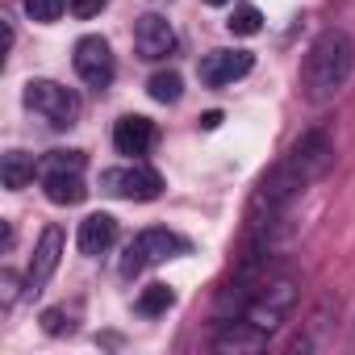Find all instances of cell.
<instances>
[{
    "label": "cell",
    "mask_w": 355,
    "mask_h": 355,
    "mask_svg": "<svg viewBox=\"0 0 355 355\" xmlns=\"http://www.w3.org/2000/svg\"><path fill=\"white\" fill-rule=\"evenodd\" d=\"M101 189L113 193V197H125V201H155L163 193V175L146 163L109 167V171H101Z\"/></svg>",
    "instance_id": "cell-4"
},
{
    "label": "cell",
    "mask_w": 355,
    "mask_h": 355,
    "mask_svg": "<svg viewBox=\"0 0 355 355\" xmlns=\"http://www.w3.org/2000/svg\"><path fill=\"white\" fill-rule=\"evenodd\" d=\"M171 305H175V293H171L167 284H150V288H142V297H138V313H146V318L167 313Z\"/></svg>",
    "instance_id": "cell-17"
},
{
    "label": "cell",
    "mask_w": 355,
    "mask_h": 355,
    "mask_svg": "<svg viewBox=\"0 0 355 355\" xmlns=\"http://www.w3.org/2000/svg\"><path fill=\"white\" fill-rule=\"evenodd\" d=\"M105 5H109V0H67V9H71L76 17H84V21H88V17H96Z\"/></svg>",
    "instance_id": "cell-22"
},
{
    "label": "cell",
    "mask_w": 355,
    "mask_h": 355,
    "mask_svg": "<svg viewBox=\"0 0 355 355\" xmlns=\"http://www.w3.org/2000/svg\"><path fill=\"white\" fill-rule=\"evenodd\" d=\"M113 239H117V218L113 214H88L80 222V234H76L84 255H105L113 247Z\"/></svg>",
    "instance_id": "cell-12"
},
{
    "label": "cell",
    "mask_w": 355,
    "mask_h": 355,
    "mask_svg": "<svg viewBox=\"0 0 355 355\" xmlns=\"http://www.w3.org/2000/svg\"><path fill=\"white\" fill-rule=\"evenodd\" d=\"M205 5H230V0H205Z\"/></svg>",
    "instance_id": "cell-25"
},
{
    "label": "cell",
    "mask_w": 355,
    "mask_h": 355,
    "mask_svg": "<svg viewBox=\"0 0 355 355\" xmlns=\"http://www.w3.org/2000/svg\"><path fill=\"white\" fill-rule=\"evenodd\" d=\"M21 101H26V109L42 113L55 130H67V125H76V117H80V96H76L71 88L55 84V80H30L26 92H21Z\"/></svg>",
    "instance_id": "cell-3"
},
{
    "label": "cell",
    "mask_w": 355,
    "mask_h": 355,
    "mask_svg": "<svg viewBox=\"0 0 355 355\" xmlns=\"http://www.w3.org/2000/svg\"><path fill=\"white\" fill-rule=\"evenodd\" d=\"M218 125H222V113H218V109L201 113V130H218Z\"/></svg>",
    "instance_id": "cell-24"
},
{
    "label": "cell",
    "mask_w": 355,
    "mask_h": 355,
    "mask_svg": "<svg viewBox=\"0 0 355 355\" xmlns=\"http://www.w3.org/2000/svg\"><path fill=\"white\" fill-rule=\"evenodd\" d=\"M259 26H263V13H259V9H251V5L234 9V13H230V21H226V30H230V34H239V38L259 34Z\"/></svg>",
    "instance_id": "cell-18"
},
{
    "label": "cell",
    "mask_w": 355,
    "mask_h": 355,
    "mask_svg": "<svg viewBox=\"0 0 355 355\" xmlns=\"http://www.w3.org/2000/svg\"><path fill=\"white\" fill-rule=\"evenodd\" d=\"M42 193L51 205H80L88 197L80 171H42Z\"/></svg>",
    "instance_id": "cell-14"
},
{
    "label": "cell",
    "mask_w": 355,
    "mask_h": 355,
    "mask_svg": "<svg viewBox=\"0 0 355 355\" xmlns=\"http://www.w3.org/2000/svg\"><path fill=\"white\" fill-rule=\"evenodd\" d=\"M34 171H38V163H34V155H26V150H9L5 159H0V180H5L9 193H21V189L34 180Z\"/></svg>",
    "instance_id": "cell-15"
},
{
    "label": "cell",
    "mask_w": 355,
    "mask_h": 355,
    "mask_svg": "<svg viewBox=\"0 0 355 355\" xmlns=\"http://www.w3.org/2000/svg\"><path fill=\"white\" fill-rule=\"evenodd\" d=\"M146 92L159 105H175V101H180V92H184V80H180V71H155L146 80Z\"/></svg>",
    "instance_id": "cell-16"
},
{
    "label": "cell",
    "mask_w": 355,
    "mask_h": 355,
    "mask_svg": "<svg viewBox=\"0 0 355 355\" xmlns=\"http://www.w3.org/2000/svg\"><path fill=\"white\" fill-rule=\"evenodd\" d=\"M59 255H63V230H59V226H46V230H42V239H38V247H34L30 272H26V284H30L34 293H38V288L55 276Z\"/></svg>",
    "instance_id": "cell-10"
},
{
    "label": "cell",
    "mask_w": 355,
    "mask_h": 355,
    "mask_svg": "<svg viewBox=\"0 0 355 355\" xmlns=\"http://www.w3.org/2000/svg\"><path fill=\"white\" fill-rule=\"evenodd\" d=\"M293 301H297V284H293V280L259 284V288H255V297H251V305H247V322H251V326H259V330L268 334V330H276V326H280V318L293 309Z\"/></svg>",
    "instance_id": "cell-5"
},
{
    "label": "cell",
    "mask_w": 355,
    "mask_h": 355,
    "mask_svg": "<svg viewBox=\"0 0 355 355\" xmlns=\"http://www.w3.org/2000/svg\"><path fill=\"white\" fill-rule=\"evenodd\" d=\"M113 146L121 155H146L155 146V121L142 117V113H125L117 125H113Z\"/></svg>",
    "instance_id": "cell-11"
},
{
    "label": "cell",
    "mask_w": 355,
    "mask_h": 355,
    "mask_svg": "<svg viewBox=\"0 0 355 355\" xmlns=\"http://www.w3.org/2000/svg\"><path fill=\"white\" fill-rule=\"evenodd\" d=\"M142 268H146V255H142V247H138V243H130V247H125V255H121V276L130 280V276H138Z\"/></svg>",
    "instance_id": "cell-21"
},
{
    "label": "cell",
    "mask_w": 355,
    "mask_h": 355,
    "mask_svg": "<svg viewBox=\"0 0 355 355\" xmlns=\"http://www.w3.org/2000/svg\"><path fill=\"white\" fill-rule=\"evenodd\" d=\"M42 326H46L51 334H63V330H67V322H63V309H46V313H42Z\"/></svg>",
    "instance_id": "cell-23"
},
{
    "label": "cell",
    "mask_w": 355,
    "mask_h": 355,
    "mask_svg": "<svg viewBox=\"0 0 355 355\" xmlns=\"http://www.w3.org/2000/svg\"><path fill=\"white\" fill-rule=\"evenodd\" d=\"M351 71H355V42H351V34L326 30V34H318V42L305 55L301 88H305V96L313 105H322L351 80Z\"/></svg>",
    "instance_id": "cell-1"
},
{
    "label": "cell",
    "mask_w": 355,
    "mask_h": 355,
    "mask_svg": "<svg viewBox=\"0 0 355 355\" xmlns=\"http://www.w3.org/2000/svg\"><path fill=\"white\" fill-rule=\"evenodd\" d=\"M251 67H255V55L251 51H214V55L201 59V84L222 88V84L243 80Z\"/></svg>",
    "instance_id": "cell-9"
},
{
    "label": "cell",
    "mask_w": 355,
    "mask_h": 355,
    "mask_svg": "<svg viewBox=\"0 0 355 355\" xmlns=\"http://www.w3.org/2000/svg\"><path fill=\"white\" fill-rule=\"evenodd\" d=\"M63 9H67V0H26V17L30 21H42V26L59 21Z\"/></svg>",
    "instance_id": "cell-19"
},
{
    "label": "cell",
    "mask_w": 355,
    "mask_h": 355,
    "mask_svg": "<svg viewBox=\"0 0 355 355\" xmlns=\"http://www.w3.org/2000/svg\"><path fill=\"white\" fill-rule=\"evenodd\" d=\"M134 243L142 247L146 263H163V259H175V255H184V251H189V243H184L180 234H171V230H163V226H150V230H142Z\"/></svg>",
    "instance_id": "cell-13"
},
{
    "label": "cell",
    "mask_w": 355,
    "mask_h": 355,
    "mask_svg": "<svg viewBox=\"0 0 355 355\" xmlns=\"http://www.w3.org/2000/svg\"><path fill=\"white\" fill-rule=\"evenodd\" d=\"M42 171H84V150H51L42 159Z\"/></svg>",
    "instance_id": "cell-20"
},
{
    "label": "cell",
    "mask_w": 355,
    "mask_h": 355,
    "mask_svg": "<svg viewBox=\"0 0 355 355\" xmlns=\"http://www.w3.org/2000/svg\"><path fill=\"white\" fill-rule=\"evenodd\" d=\"M134 51H138V59H146V63L167 59V55L175 51V30L167 26V17H159V13L138 17V21H134Z\"/></svg>",
    "instance_id": "cell-7"
},
{
    "label": "cell",
    "mask_w": 355,
    "mask_h": 355,
    "mask_svg": "<svg viewBox=\"0 0 355 355\" xmlns=\"http://www.w3.org/2000/svg\"><path fill=\"white\" fill-rule=\"evenodd\" d=\"M288 159L305 171V180L313 184L318 175L334 163V142L322 134V130H309V134H301L297 142H293V150H288Z\"/></svg>",
    "instance_id": "cell-8"
},
{
    "label": "cell",
    "mask_w": 355,
    "mask_h": 355,
    "mask_svg": "<svg viewBox=\"0 0 355 355\" xmlns=\"http://www.w3.org/2000/svg\"><path fill=\"white\" fill-rule=\"evenodd\" d=\"M71 63H76V76H80L88 88H105V84L113 80V51H109V42H105L101 34L80 38Z\"/></svg>",
    "instance_id": "cell-6"
},
{
    "label": "cell",
    "mask_w": 355,
    "mask_h": 355,
    "mask_svg": "<svg viewBox=\"0 0 355 355\" xmlns=\"http://www.w3.org/2000/svg\"><path fill=\"white\" fill-rule=\"evenodd\" d=\"M305 171L284 155L263 180L255 184V197H251V209H247V218H251V226H259V222H272V218H280L284 214V205L288 201H297L301 193H305Z\"/></svg>",
    "instance_id": "cell-2"
}]
</instances>
